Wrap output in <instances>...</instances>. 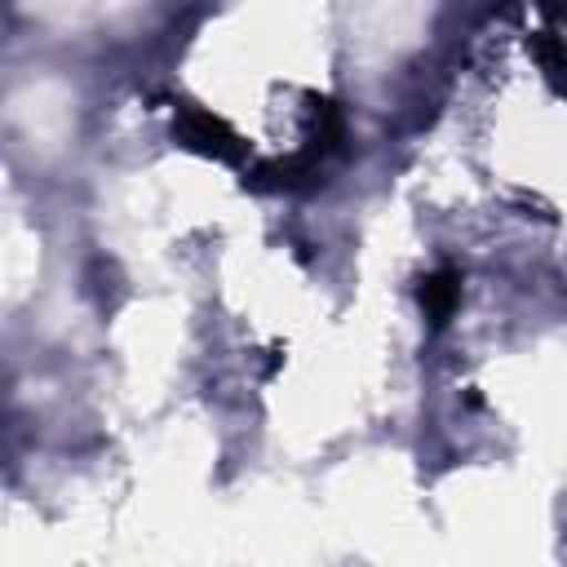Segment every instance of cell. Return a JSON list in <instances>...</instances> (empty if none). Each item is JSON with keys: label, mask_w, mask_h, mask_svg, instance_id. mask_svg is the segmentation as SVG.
<instances>
[{"label": "cell", "mask_w": 567, "mask_h": 567, "mask_svg": "<svg viewBox=\"0 0 567 567\" xmlns=\"http://www.w3.org/2000/svg\"><path fill=\"white\" fill-rule=\"evenodd\" d=\"M456 297H461V275L456 270H434V275L421 279V306H425V315H430L434 328H443L452 319Z\"/></svg>", "instance_id": "7a4b0ae2"}, {"label": "cell", "mask_w": 567, "mask_h": 567, "mask_svg": "<svg viewBox=\"0 0 567 567\" xmlns=\"http://www.w3.org/2000/svg\"><path fill=\"white\" fill-rule=\"evenodd\" d=\"M182 137H186L190 146H199V151H213V155H235V151H239L235 137L226 133V124H221L217 115L199 111V106H186V111H182Z\"/></svg>", "instance_id": "6da1fadb"}]
</instances>
